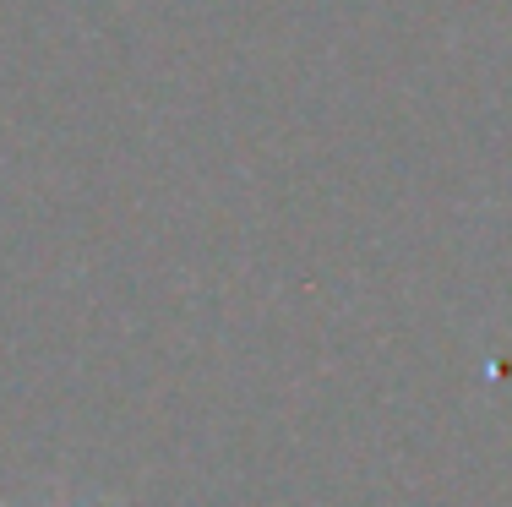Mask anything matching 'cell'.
I'll list each match as a JSON object with an SVG mask.
<instances>
[{"label":"cell","mask_w":512,"mask_h":507,"mask_svg":"<svg viewBox=\"0 0 512 507\" xmlns=\"http://www.w3.org/2000/svg\"><path fill=\"white\" fill-rule=\"evenodd\" d=\"M0 507H11V502L0 497ZM50 507H77V502H71V491H50ZM99 507H120V502H99Z\"/></svg>","instance_id":"cell-1"}]
</instances>
